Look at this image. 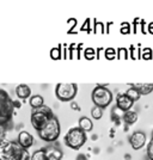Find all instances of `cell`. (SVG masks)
Returning <instances> with one entry per match:
<instances>
[{
    "label": "cell",
    "instance_id": "obj_1",
    "mask_svg": "<svg viewBox=\"0 0 153 160\" xmlns=\"http://www.w3.org/2000/svg\"><path fill=\"white\" fill-rule=\"evenodd\" d=\"M25 151L17 141L5 140L0 143V160H22Z\"/></svg>",
    "mask_w": 153,
    "mask_h": 160
},
{
    "label": "cell",
    "instance_id": "obj_2",
    "mask_svg": "<svg viewBox=\"0 0 153 160\" xmlns=\"http://www.w3.org/2000/svg\"><path fill=\"white\" fill-rule=\"evenodd\" d=\"M14 112V102L4 88H0V126L6 127L12 120Z\"/></svg>",
    "mask_w": 153,
    "mask_h": 160
},
{
    "label": "cell",
    "instance_id": "obj_3",
    "mask_svg": "<svg viewBox=\"0 0 153 160\" xmlns=\"http://www.w3.org/2000/svg\"><path fill=\"white\" fill-rule=\"evenodd\" d=\"M61 133V127L58 117H50V120L48 121L44 127L41 129L40 132H37L41 140L46 141V142H55L59 139Z\"/></svg>",
    "mask_w": 153,
    "mask_h": 160
},
{
    "label": "cell",
    "instance_id": "obj_4",
    "mask_svg": "<svg viewBox=\"0 0 153 160\" xmlns=\"http://www.w3.org/2000/svg\"><path fill=\"white\" fill-rule=\"evenodd\" d=\"M54 113L52 109L47 105H43L37 109H33L31 110V124L33 127L36 129V132H40L42 128L48 123V121L50 120V117H53Z\"/></svg>",
    "mask_w": 153,
    "mask_h": 160
},
{
    "label": "cell",
    "instance_id": "obj_5",
    "mask_svg": "<svg viewBox=\"0 0 153 160\" xmlns=\"http://www.w3.org/2000/svg\"><path fill=\"white\" fill-rule=\"evenodd\" d=\"M86 142V133L81 130L79 127H74L67 132L65 136V143L69 148L78 151Z\"/></svg>",
    "mask_w": 153,
    "mask_h": 160
},
{
    "label": "cell",
    "instance_id": "obj_6",
    "mask_svg": "<svg viewBox=\"0 0 153 160\" xmlns=\"http://www.w3.org/2000/svg\"><path fill=\"white\" fill-rule=\"evenodd\" d=\"M91 98L94 104V107L98 108H107L113 102V93L111 91L105 86L98 85L93 88Z\"/></svg>",
    "mask_w": 153,
    "mask_h": 160
},
{
    "label": "cell",
    "instance_id": "obj_7",
    "mask_svg": "<svg viewBox=\"0 0 153 160\" xmlns=\"http://www.w3.org/2000/svg\"><path fill=\"white\" fill-rule=\"evenodd\" d=\"M78 93V86L75 84H66V82H61L58 84L55 87V94L58 97V99L61 102H71L75 98V96Z\"/></svg>",
    "mask_w": 153,
    "mask_h": 160
},
{
    "label": "cell",
    "instance_id": "obj_8",
    "mask_svg": "<svg viewBox=\"0 0 153 160\" xmlns=\"http://www.w3.org/2000/svg\"><path fill=\"white\" fill-rule=\"evenodd\" d=\"M146 142V135L142 132H135L129 136V143L133 149H140L145 146Z\"/></svg>",
    "mask_w": 153,
    "mask_h": 160
},
{
    "label": "cell",
    "instance_id": "obj_9",
    "mask_svg": "<svg viewBox=\"0 0 153 160\" xmlns=\"http://www.w3.org/2000/svg\"><path fill=\"white\" fill-rule=\"evenodd\" d=\"M17 142H18V143H19V145L23 147V148H25V149H29V148H30V147L33 145V136L30 133H29V132H25V130H23V132H20V133L18 134Z\"/></svg>",
    "mask_w": 153,
    "mask_h": 160
},
{
    "label": "cell",
    "instance_id": "obj_10",
    "mask_svg": "<svg viewBox=\"0 0 153 160\" xmlns=\"http://www.w3.org/2000/svg\"><path fill=\"white\" fill-rule=\"evenodd\" d=\"M133 100H130L126 96V93H121L116 98V107L120 109L121 111L126 112L128 110H130V108L133 107Z\"/></svg>",
    "mask_w": 153,
    "mask_h": 160
},
{
    "label": "cell",
    "instance_id": "obj_11",
    "mask_svg": "<svg viewBox=\"0 0 153 160\" xmlns=\"http://www.w3.org/2000/svg\"><path fill=\"white\" fill-rule=\"evenodd\" d=\"M47 160H62V152L56 146H48L44 148Z\"/></svg>",
    "mask_w": 153,
    "mask_h": 160
},
{
    "label": "cell",
    "instance_id": "obj_12",
    "mask_svg": "<svg viewBox=\"0 0 153 160\" xmlns=\"http://www.w3.org/2000/svg\"><path fill=\"white\" fill-rule=\"evenodd\" d=\"M16 94L19 99H27L31 96V88L25 84H20L16 87Z\"/></svg>",
    "mask_w": 153,
    "mask_h": 160
},
{
    "label": "cell",
    "instance_id": "obj_13",
    "mask_svg": "<svg viewBox=\"0 0 153 160\" xmlns=\"http://www.w3.org/2000/svg\"><path fill=\"white\" fill-rule=\"evenodd\" d=\"M129 86L135 88L140 94H150L153 91V84H129Z\"/></svg>",
    "mask_w": 153,
    "mask_h": 160
},
{
    "label": "cell",
    "instance_id": "obj_14",
    "mask_svg": "<svg viewBox=\"0 0 153 160\" xmlns=\"http://www.w3.org/2000/svg\"><path fill=\"white\" fill-rule=\"evenodd\" d=\"M29 103H30V105H31L33 109H37V108H41L44 105V99H43V97L40 96V94H35V96L30 97Z\"/></svg>",
    "mask_w": 153,
    "mask_h": 160
},
{
    "label": "cell",
    "instance_id": "obj_15",
    "mask_svg": "<svg viewBox=\"0 0 153 160\" xmlns=\"http://www.w3.org/2000/svg\"><path fill=\"white\" fill-rule=\"evenodd\" d=\"M79 128L81 130H84L85 133L91 132L93 128L92 121L90 120V118H87V117H81L79 120Z\"/></svg>",
    "mask_w": 153,
    "mask_h": 160
},
{
    "label": "cell",
    "instance_id": "obj_16",
    "mask_svg": "<svg viewBox=\"0 0 153 160\" xmlns=\"http://www.w3.org/2000/svg\"><path fill=\"white\" fill-rule=\"evenodd\" d=\"M123 121L127 124H134L138 121V113L133 111V110H128L123 113Z\"/></svg>",
    "mask_w": 153,
    "mask_h": 160
},
{
    "label": "cell",
    "instance_id": "obj_17",
    "mask_svg": "<svg viewBox=\"0 0 153 160\" xmlns=\"http://www.w3.org/2000/svg\"><path fill=\"white\" fill-rule=\"evenodd\" d=\"M126 96L129 98L130 100H133V102H136V100L140 99V97H141V94L135 90L133 87H130V88H128L126 91Z\"/></svg>",
    "mask_w": 153,
    "mask_h": 160
},
{
    "label": "cell",
    "instance_id": "obj_18",
    "mask_svg": "<svg viewBox=\"0 0 153 160\" xmlns=\"http://www.w3.org/2000/svg\"><path fill=\"white\" fill-rule=\"evenodd\" d=\"M30 160H47V155H46V151H44V148H42V149H38V151L33 152V155H31V159Z\"/></svg>",
    "mask_w": 153,
    "mask_h": 160
},
{
    "label": "cell",
    "instance_id": "obj_19",
    "mask_svg": "<svg viewBox=\"0 0 153 160\" xmlns=\"http://www.w3.org/2000/svg\"><path fill=\"white\" fill-rule=\"evenodd\" d=\"M50 58L53 60H60L61 59V47H55L50 50Z\"/></svg>",
    "mask_w": 153,
    "mask_h": 160
},
{
    "label": "cell",
    "instance_id": "obj_20",
    "mask_svg": "<svg viewBox=\"0 0 153 160\" xmlns=\"http://www.w3.org/2000/svg\"><path fill=\"white\" fill-rule=\"evenodd\" d=\"M91 115H92V117L94 118V120H100V118H102V116H103L102 108H98V107L92 108V110H91Z\"/></svg>",
    "mask_w": 153,
    "mask_h": 160
},
{
    "label": "cell",
    "instance_id": "obj_21",
    "mask_svg": "<svg viewBox=\"0 0 153 160\" xmlns=\"http://www.w3.org/2000/svg\"><path fill=\"white\" fill-rule=\"evenodd\" d=\"M104 55H105V58H107L108 60H114L117 56V52L114 48H108V49H105Z\"/></svg>",
    "mask_w": 153,
    "mask_h": 160
},
{
    "label": "cell",
    "instance_id": "obj_22",
    "mask_svg": "<svg viewBox=\"0 0 153 160\" xmlns=\"http://www.w3.org/2000/svg\"><path fill=\"white\" fill-rule=\"evenodd\" d=\"M141 56L145 59V60H151L152 58V50L150 48H145L142 52H141Z\"/></svg>",
    "mask_w": 153,
    "mask_h": 160
},
{
    "label": "cell",
    "instance_id": "obj_23",
    "mask_svg": "<svg viewBox=\"0 0 153 160\" xmlns=\"http://www.w3.org/2000/svg\"><path fill=\"white\" fill-rule=\"evenodd\" d=\"M94 56H96V53H94V50H93L92 48L85 49V58H86L87 60H92Z\"/></svg>",
    "mask_w": 153,
    "mask_h": 160
},
{
    "label": "cell",
    "instance_id": "obj_24",
    "mask_svg": "<svg viewBox=\"0 0 153 160\" xmlns=\"http://www.w3.org/2000/svg\"><path fill=\"white\" fill-rule=\"evenodd\" d=\"M147 155H148V159L153 160V138L147 146Z\"/></svg>",
    "mask_w": 153,
    "mask_h": 160
},
{
    "label": "cell",
    "instance_id": "obj_25",
    "mask_svg": "<svg viewBox=\"0 0 153 160\" xmlns=\"http://www.w3.org/2000/svg\"><path fill=\"white\" fill-rule=\"evenodd\" d=\"M94 32H98V33L104 32V24L100 23V22H96V24H94Z\"/></svg>",
    "mask_w": 153,
    "mask_h": 160
},
{
    "label": "cell",
    "instance_id": "obj_26",
    "mask_svg": "<svg viewBox=\"0 0 153 160\" xmlns=\"http://www.w3.org/2000/svg\"><path fill=\"white\" fill-rule=\"evenodd\" d=\"M117 53H119L117 54V58H119L120 60H123V59L126 60L127 59V50L125 48H120V49L117 50Z\"/></svg>",
    "mask_w": 153,
    "mask_h": 160
},
{
    "label": "cell",
    "instance_id": "obj_27",
    "mask_svg": "<svg viewBox=\"0 0 153 160\" xmlns=\"http://www.w3.org/2000/svg\"><path fill=\"white\" fill-rule=\"evenodd\" d=\"M6 140V127L0 126V143Z\"/></svg>",
    "mask_w": 153,
    "mask_h": 160
},
{
    "label": "cell",
    "instance_id": "obj_28",
    "mask_svg": "<svg viewBox=\"0 0 153 160\" xmlns=\"http://www.w3.org/2000/svg\"><path fill=\"white\" fill-rule=\"evenodd\" d=\"M121 33H123V35H127V33L130 32V30H129V24L128 23H122L121 24Z\"/></svg>",
    "mask_w": 153,
    "mask_h": 160
},
{
    "label": "cell",
    "instance_id": "obj_29",
    "mask_svg": "<svg viewBox=\"0 0 153 160\" xmlns=\"http://www.w3.org/2000/svg\"><path fill=\"white\" fill-rule=\"evenodd\" d=\"M130 49H132V58H133L134 60L139 59V58H140V55H139L140 50H139V49H136V48H134V47H132Z\"/></svg>",
    "mask_w": 153,
    "mask_h": 160
},
{
    "label": "cell",
    "instance_id": "obj_30",
    "mask_svg": "<svg viewBox=\"0 0 153 160\" xmlns=\"http://www.w3.org/2000/svg\"><path fill=\"white\" fill-rule=\"evenodd\" d=\"M148 32L153 35V23H150V24H148Z\"/></svg>",
    "mask_w": 153,
    "mask_h": 160
},
{
    "label": "cell",
    "instance_id": "obj_31",
    "mask_svg": "<svg viewBox=\"0 0 153 160\" xmlns=\"http://www.w3.org/2000/svg\"><path fill=\"white\" fill-rule=\"evenodd\" d=\"M85 29H86V30L89 29V20H86V22L84 23V25H83V28H81V30H83V31H84Z\"/></svg>",
    "mask_w": 153,
    "mask_h": 160
},
{
    "label": "cell",
    "instance_id": "obj_32",
    "mask_svg": "<svg viewBox=\"0 0 153 160\" xmlns=\"http://www.w3.org/2000/svg\"><path fill=\"white\" fill-rule=\"evenodd\" d=\"M72 109H73V110H77V111L80 110V108L78 107V104H75V103H72Z\"/></svg>",
    "mask_w": 153,
    "mask_h": 160
},
{
    "label": "cell",
    "instance_id": "obj_33",
    "mask_svg": "<svg viewBox=\"0 0 153 160\" xmlns=\"http://www.w3.org/2000/svg\"><path fill=\"white\" fill-rule=\"evenodd\" d=\"M77 160H87V159H86V157H85L84 154H80V155H78Z\"/></svg>",
    "mask_w": 153,
    "mask_h": 160
},
{
    "label": "cell",
    "instance_id": "obj_34",
    "mask_svg": "<svg viewBox=\"0 0 153 160\" xmlns=\"http://www.w3.org/2000/svg\"><path fill=\"white\" fill-rule=\"evenodd\" d=\"M152 135H153V133H152Z\"/></svg>",
    "mask_w": 153,
    "mask_h": 160
}]
</instances>
